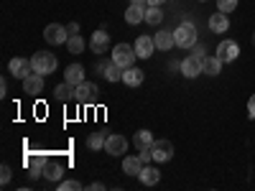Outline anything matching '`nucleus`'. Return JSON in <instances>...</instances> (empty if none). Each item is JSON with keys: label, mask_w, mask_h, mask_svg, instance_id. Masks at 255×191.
<instances>
[{"label": "nucleus", "mask_w": 255, "mask_h": 191, "mask_svg": "<svg viewBox=\"0 0 255 191\" xmlns=\"http://www.w3.org/2000/svg\"><path fill=\"white\" fill-rule=\"evenodd\" d=\"M209 28L215 31V33H225L227 28H230V18H227V13H222V10H217L215 15L209 18Z\"/></svg>", "instance_id": "obj_18"}, {"label": "nucleus", "mask_w": 255, "mask_h": 191, "mask_svg": "<svg viewBox=\"0 0 255 191\" xmlns=\"http://www.w3.org/2000/svg\"><path fill=\"white\" fill-rule=\"evenodd\" d=\"M123 82L128 84V87H140V84H143V72L135 69V67H128L123 72Z\"/></svg>", "instance_id": "obj_21"}, {"label": "nucleus", "mask_w": 255, "mask_h": 191, "mask_svg": "<svg viewBox=\"0 0 255 191\" xmlns=\"http://www.w3.org/2000/svg\"><path fill=\"white\" fill-rule=\"evenodd\" d=\"M105 140H108V135L92 133V135L87 138V148H90V151H102V148H105Z\"/></svg>", "instance_id": "obj_28"}, {"label": "nucleus", "mask_w": 255, "mask_h": 191, "mask_svg": "<svg viewBox=\"0 0 255 191\" xmlns=\"http://www.w3.org/2000/svg\"><path fill=\"white\" fill-rule=\"evenodd\" d=\"M133 46H135L138 59H151L153 51H156V41H153V36H138V41Z\"/></svg>", "instance_id": "obj_10"}, {"label": "nucleus", "mask_w": 255, "mask_h": 191, "mask_svg": "<svg viewBox=\"0 0 255 191\" xmlns=\"http://www.w3.org/2000/svg\"><path fill=\"white\" fill-rule=\"evenodd\" d=\"M156 143V138L151 135V130H138L135 133V148L138 151H143V148H151Z\"/></svg>", "instance_id": "obj_26"}, {"label": "nucleus", "mask_w": 255, "mask_h": 191, "mask_svg": "<svg viewBox=\"0 0 255 191\" xmlns=\"http://www.w3.org/2000/svg\"><path fill=\"white\" fill-rule=\"evenodd\" d=\"M46 163H49V158H46L44 153H36V156H28V158H26V166H28V176H31V179H38L41 174H44V168H46Z\"/></svg>", "instance_id": "obj_12"}, {"label": "nucleus", "mask_w": 255, "mask_h": 191, "mask_svg": "<svg viewBox=\"0 0 255 191\" xmlns=\"http://www.w3.org/2000/svg\"><path fill=\"white\" fill-rule=\"evenodd\" d=\"M215 56H220L222 61H235L238 56H240V46L235 44V41H220V46H217V54Z\"/></svg>", "instance_id": "obj_11"}, {"label": "nucleus", "mask_w": 255, "mask_h": 191, "mask_svg": "<svg viewBox=\"0 0 255 191\" xmlns=\"http://www.w3.org/2000/svg\"><path fill=\"white\" fill-rule=\"evenodd\" d=\"M161 20H163L161 5H148V8H145V23H148V26H161Z\"/></svg>", "instance_id": "obj_24"}, {"label": "nucleus", "mask_w": 255, "mask_h": 191, "mask_svg": "<svg viewBox=\"0 0 255 191\" xmlns=\"http://www.w3.org/2000/svg\"><path fill=\"white\" fill-rule=\"evenodd\" d=\"M123 67H120V64H115V61H110V64H105V79H108V82H123Z\"/></svg>", "instance_id": "obj_22"}, {"label": "nucleus", "mask_w": 255, "mask_h": 191, "mask_svg": "<svg viewBox=\"0 0 255 191\" xmlns=\"http://www.w3.org/2000/svg\"><path fill=\"white\" fill-rule=\"evenodd\" d=\"M222 59L220 56H207L204 59V74H209V77H217L220 72H222Z\"/></svg>", "instance_id": "obj_23"}, {"label": "nucleus", "mask_w": 255, "mask_h": 191, "mask_svg": "<svg viewBox=\"0 0 255 191\" xmlns=\"http://www.w3.org/2000/svg\"><path fill=\"white\" fill-rule=\"evenodd\" d=\"M199 3H204V0H199Z\"/></svg>", "instance_id": "obj_40"}, {"label": "nucleus", "mask_w": 255, "mask_h": 191, "mask_svg": "<svg viewBox=\"0 0 255 191\" xmlns=\"http://www.w3.org/2000/svg\"><path fill=\"white\" fill-rule=\"evenodd\" d=\"M138 156H140V161H143V163H151V161H153L151 148H143V151H138Z\"/></svg>", "instance_id": "obj_33"}, {"label": "nucleus", "mask_w": 255, "mask_h": 191, "mask_svg": "<svg viewBox=\"0 0 255 191\" xmlns=\"http://www.w3.org/2000/svg\"><path fill=\"white\" fill-rule=\"evenodd\" d=\"M87 191H105V186H102L100 181H95V184H90V186H87Z\"/></svg>", "instance_id": "obj_35"}, {"label": "nucleus", "mask_w": 255, "mask_h": 191, "mask_svg": "<svg viewBox=\"0 0 255 191\" xmlns=\"http://www.w3.org/2000/svg\"><path fill=\"white\" fill-rule=\"evenodd\" d=\"M54 97H56L59 102H69V99H74V84H69V82L59 84V87L54 90Z\"/></svg>", "instance_id": "obj_25"}, {"label": "nucleus", "mask_w": 255, "mask_h": 191, "mask_svg": "<svg viewBox=\"0 0 255 191\" xmlns=\"http://www.w3.org/2000/svg\"><path fill=\"white\" fill-rule=\"evenodd\" d=\"M67 31H69V36H77V33H79V26H77V23H69Z\"/></svg>", "instance_id": "obj_36"}, {"label": "nucleus", "mask_w": 255, "mask_h": 191, "mask_svg": "<svg viewBox=\"0 0 255 191\" xmlns=\"http://www.w3.org/2000/svg\"><path fill=\"white\" fill-rule=\"evenodd\" d=\"M151 153H153V161L156 163H166L174 158V143L171 140H156L151 145Z\"/></svg>", "instance_id": "obj_8"}, {"label": "nucleus", "mask_w": 255, "mask_h": 191, "mask_svg": "<svg viewBox=\"0 0 255 191\" xmlns=\"http://www.w3.org/2000/svg\"><path fill=\"white\" fill-rule=\"evenodd\" d=\"M59 191H82V184H79V181H74V179L61 181V184H59Z\"/></svg>", "instance_id": "obj_30"}, {"label": "nucleus", "mask_w": 255, "mask_h": 191, "mask_svg": "<svg viewBox=\"0 0 255 191\" xmlns=\"http://www.w3.org/2000/svg\"><path fill=\"white\" fill-rule=\"evenodd\" d=\"M217 8L222 13H232V10L238 8V0H217Z\"/></svg>", "instance_id": "obj_31"}, {"label": "nucleus", "mask_w": 255, "mask_h": 191, "mask_svg": "<svg viewBox=\"0 0 255 191\" xmlns=\"http://www.w3.org/2000/svg\"><path fill=\"white\" fill-rule=\"evenodd\" d=\"M145 8H148V5H130V8L125 10V20H128L130 26L143 23V20H145Z\"/></svg>", "instance_id": "obj_19"}, {"label": "nucleus", "mask_w": 255, "mask_h": 191, "mask_svg": "<svg viewBox=\"0 0 255 191\" xmlns=\"http://www.w3.org/2000/svg\"><path fill=\"white\" fill-rule=\"evenodd\" d=\"M153 41H156V49H158V51H168V49H174V46H176L174 33H171V31H163V28L153 36Z\"/></svg>", "instance_id": "obj_14"}, {"label": "nucleus", "mask_w": 255, "mask_h": 191, "mask_svg": "<svg viewBox=\"0 0 255 191\" xmlns=\"http://www.w3.org/2000/svg\"><path fill=\"white\" fill-rule=\"evenodd\" d=\"M64 176V166L61 163H46V168H44V179H49V181H59Z\"/></svg>", "instance_id": "obj_27"}, {"label": "nucleus", "mask_w": 255, "mask_h": 191, "mask_svg": "<svg viewBox=\"0 0 255 191\" xmlns=\"http://www.w3.org/2000/svg\"><path fill=\"white\" fill-rule=\"evenodd\" d=\"M31 64H33V72L36 74H51V72H56V67H59V59L51 54V51H36L33 56H31Z\"/></svg>", "instance_id": "obj_1"}, {"label": "nucleus", "mask_w": 255, "mask_h": 191, "mask_svg": "<svg viewBox=\"0 0 255 191\" xmlns=\"http://www.w3.org/2000/svg\"><path fill=\"white\" fill-rule=\"evenodd\" d=\"M130 5H148V0H130Z\"/></svg>", "instance_id": "obj_37"}, {"label": "nucleus", "mask_w": 255, "mask_h": 191, "mask_svg": "<svg viewBox=\"0 0 255 191\" xmlns=\"http://www.w3.org/2000/svg\"><path fill=\"white\" fill-rule=\"evenodd\" d=\"M166 0H148V5H163Z\"/></svg>", "instance_id": "obj_38"}, {"label": "nucleus", "mask_w": 255, "mask_h": 191, "mask_svg": "<svg viewBox=\"0 0 255 191\" xmlns=\"http://www.w3.org/2000/svg\"><path fill=\"white\" fill-rule=\"evenodd\" d=\"M10 179H13V168H10V166L5 163L3 168H0V184L5 186V184H10Z\"/></svg>", "instance_id": "obj_32"}, {"label": "nucleus", "mask_w": 255, "mask_h": 191, "mask_svg": "<svg viewBox=\"0 0 255 191\" xmlns=\"http://www.w3.org/2000/svg\"><path fill=\"white\" fill-rule=\"evenodd\" d=\"M253 44H255V33H253Z\"/></svg>", "instance_id": "obj_39"}, {"label": "nucleus", "mask_w": 255, "mask_h": 191, "mask_svg": "<svg viewBox=\"0 0 255 191\" xmlns=\"http://www.w3.org/2000/svg\"><path fill=\"white\" fill-rule=\"evenodd\" d=\"M204 59H207V56H204ZM204 59H202V56H197V54L186 56V59L181 61V74H184L186 79L199 77V72H204Z\"/></svg>", "instance_id": "obj_6"}, {"label": "nucleus", "mask_w": 255, "mask_h": 191, "mask_svg": "<svg viewBox=\"0 0 255 191\" xmlns=\"http://www.w3.org/2000/svg\"><path fill=\"white\" fill-rule=\"evenodd\" d=\"M44 38H46V44L59 46V44H67V41H69V31H67V26L49 23V26L44 28Z\"/></svg>", "instance_id": "obj_5"}, {"label": "nucleus", "mask_w": 255, "mask_h": 191, "mask_svg": "<svg viewBox=\"0 0 255 191\" xmlns=\"http://www.w3.org/2000/svg\"><path fill=\"white\" fill-rule=\"evenodd\" d=\"M67 49L72 51V54H82L84 51V38L77 33V36H69V41H67Z\"/></svg>", "instance_id": "obj_29"}, {"label": "nucleus", "mask_w": 255, "mask_h": 191, "mask_svg": "<svg viewBox=\"0 0 255 191\" xmlns=\"http://www.w3.org/2000/svg\"><path fill=\"white\" fill-rule=\"evenodd\" d=\"M23 90L28 92V95H41L44 92V74H31V77H26L23 79Z\"/></svg>", "instance_id": "obj_15"}, {"label": "nucleus", "mask_w": 255, "mask_h": 191, "mask_svg": "<svg viewBox=\"0 0 255 191\" xmlns=\"http://www.w3.org/2000/svg\"><path fill=\"white\" fill-rule=\"evenodd\" d=\"M8 69H10V74H13L15 79H26V77H31V74H33V64H31V59L15 56V59H10Z\"/></svg>", "instance_id": "obj_7"}, {"label": "nucleus", "mask_w": 255, "mask_h": 191, "mask_svg": "<svg viewBox=\"0 0 255 191\" xmlns=\"http://www.w3.org/2000/svg\"><path fill=\"white\" fill-rule=\"evenodd\" d=\"M158 181H161V171H158V168H153V166H143V168H140V184L153 186V184H158Z\"/></svg>", "instance_id": "obj_20"}, {"label": "nucleus", "mask_w": 255, "mask_h": 191, "mask_svg": "<svg viewBox=\"0 0 255 191\" xmlns=\"http://www.w3.org/2000/svg\"><path fill=\"white\" fill-rule=\"evenodd\" d=\"M140 168H143L140 156H125V158H123V171H125L128 176H140Z\"/></svg>", "instance_id": "obj_17"}, {"label": "nucleus", "mask_w": 255, "mask_h": 191, "mask_svg": "<svg viewBox=\"0 0 255 191\" xmlns=\"http://www.w3.org/2000/svg\"><path fill=\"white\" fill-rule=\"evenodd\" d=\"M248 115L250 117H255V95L250 97V102H248Z\"/></svg>", "instance_id": "obj_34"}, {"label": "nucleus", "mask_w": 255, "mask_h": 191, "mask_svg": "<svg viewBox=\"0 0 255 191\" xmlns=\"http://www.w3.org/2000/svg\"><path fill=\"white\" fill-rule=\"evenodd\" d=\"M135 46H130V44H118L115 49H113V61L115 64H120L123 69H128V67H133L135 64Z\"/></svg>", "instance_id": "obj_2"}, {"label": "nucleus", "mask_w": 255, "mask_h": 191, "mask_svg": "<svg viewBox=\"0 0 255 191\" xmlns=\"http://www.w3.org/2000/svg\"><path fill=\"white\" fill-rule=\"evenodd\" d=\"M105 151H108L110 156H125L128 138L125 135H108V140H105Z\"/></svg>", "instance_id": "obj_9"}, {"label": "nucleus", "mask_w": 255, "mask_h": 191, "mask_svg": "<svg viewBox=\"0 0 255 191\" xmlns=\"http://www.w3.org/2000/svg\"><path fill=\"white\" fill-rule=\"evenodd\" d=\"M174 38H176V46L179 49H191L197 44V28L191 23H181L176 31H174Z\"/></svg>", "instance_id": "obj_3"}, {"label": "nucleus", "mask_w": 255, "mask_h": 191, "mask_svg": "<svg viewBox=\"0 0 255 191\" xmlns=\"http://www.w3.org/2000/svg\"><path fill=\"white\" fill-rule=\"evenodd\" d=\"M90 49L95 51V54H105V51H108L110 49V33L108 31H95L92 33V38H90Z\"/></svg>", "instance_id": "obj_13"}, {"label": "nucleus", "mask_w": 255, "mask_h": 191, "mask_svg": "<svg viewBox=\"0 0 255 191\" xmlns=\"http://www.w3.org/2000/svg\"><path fill=\"white\" fill-rule=\"evenodd\" d=\"M74 99H77L79 104H92V102H97V84H92V82H87V79H84L82 84H77V87H74Z\"/></svg>", "instance_id": "obj_4"}, {"label": "nucleus", "mask_w": 255, "mask_h": 191, "mask_svg": "<svg viewBox=\"0 0 255 191\" xmlns=\"http://www.w3.org/2000/svg\"><path fill=\"white\" fill-rule=\"evenodd\" d=\"M64 82H69V84H82L84 82V67L82 64H72V67L64 69Z\"/></svg>", "instance_id": "obj_16"}]
</instances>
